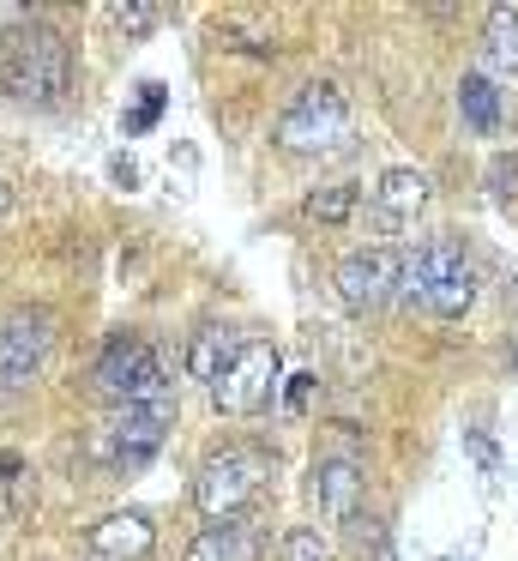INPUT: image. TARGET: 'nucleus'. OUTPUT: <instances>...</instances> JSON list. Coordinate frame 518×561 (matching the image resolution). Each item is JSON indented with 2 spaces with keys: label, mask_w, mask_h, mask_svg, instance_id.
Segmentation results:
<instances>
[{
  "label": "nucleus",
  "mask_w": 518,
  "mask_h": 561,
  "mask_svg": "<svg viewBox=\"0 0 518 561\" xmlns=\"http://www.w3.org/2000/svg\"><path fill=\"white\" fill-rule=\"evenodd\" d=\"M277 375H284V356H277V344L265 339H248L235 351V363L223 368V375L211 380V404L223 416H260L265 404H272L277 392Z\"/></svg>",
  "instance_id": "7"
},
{
  "label": "nucleus",
  "mask_w": 518,
  "mask_h": 561,
  "mask_svg": "<svg viewBox=\"0 0 518 561\" xmlns=\"http://www.w3.org/2000/svg\"><path fill=\"white\" fill-rule=\"evenodd\" d=\"M284 561H332V543L320 537V525H296L284 531Z\"/></svg>",
  "instance_id": "18"
},
{
  "label": "nucleus",
  "mask_w": 518,
  "mask_h": 561,
  "mask_svg": "<svg viewBox=\"0 0 518 561\" xmlns=\"http://www.w3.org/2000/svg\"><path fill=\"white\" fill-rule=\"evenodd\" d=\"M488 187H494L500 199H513V194H518V158H494V163H488Z\"/></svg>",
  "instance_id": "21"
},
{
  "label": "nucleus",
  "mask_w": 518,
  "mask_h": 561,
  "mask_svg": "<svg viewBox=\"0 0 518 561\" xmlns=\"http://www.w3.org/2000/svg\"><path fill=\"white\" fill-rule=\"evenodd\" d=\"M356 139V115L337 85H301L296 103L277 115V146L296 158H337Z\"/></svg>",
  "instance_id": "3"
},
{
  "label": "nucleus",
  "mask_w": 518,
  "mask_h": 561,
  "mask_svg": "<svg viewBox=\"0 0 518 561\" xmlns=\"http://www.w3.org/2000/svg\"><path fill=\"white\" fill-rule=\"evenodd\" d=\"M482 79H518V13L494 7L488 37H482Z\"/></svg>",
  "instance_id": "15"
},
{
  "label": "nucleus",
  "mask_w": 518,
  "mask_h": 561,
  "mask_svg": "<svg viewBox=\"0 0 518 561\" xmlns=\"http://www.w3.org/2000/svg\"><path fill=\"white\" fill-rule=\"evenodd\" d=\"M470 453H476V465H482V471H500V459H494V440L488 435H482V428H470Z\"/></svg>",
  "instance_id": "22"
},
{
  "label": "nucleus",
  "mask_w": 518,
  "mask_h": 561,
  "mask_svg": "<svg viewBox=\"0 0 518 561\" xmlns=\"http://www.w3.org/2000/svg\"><path fill=\"white\" fill-rule=\"evenodd\" d=\"M428 206V175L422 170H385L380 187H373V211L385 224H410L416 211Z\"/></svg>",
  "instance_id": "13"
},
{
  "label": "nucleus",
  "mask_w": 518,
  "mask_h": 561,
  "mask_svg": "<svg viewBox=\"0 0 518 561\" xmlns=\"http://www.w3.org/2000/svg\"><path fill=\"white\" fill-rule=\"evenodd\" d=\"M458 110H464V122L476 127V134H494V127H500V91H494V79L464 73V85H458Z\"/></svg>",
  "instance_id": "16"
},
{
  "label": "nucleus",
  "mask_w": 518,
  "mask_h": 561,
  "mask_svg": "<svg viewBox=\"0 0 518 561\" xmlns=\"http://www.w3.org/2000/svg\"><path fill=\"white\" fill-rule=\"evenodd\" d=\"M169 423H175V399H157V404H115L103 428H96V459L108 465L115 477H133L163 453Z\"/></svg>",
  "instance_id": "6"
},
{
  "label": "nucleus",
  "mask_w": 518,
  "mask_h": 561,
  "mask_svg": "<svg viewBox=\"0 0 518 561\" xmlns=\"http://www.w3.org/2000/svg\"><path fill=\"white\" fill-rule=\"evenodd\" d=\"M91 387L115 404H157V399H175L169 387V368L139 332H115V339L96 351V368H91Z\"/></svg>",
  "instance_id": "5"
},
{
  "label": "nucleus",
  "mask_w": 518,
  "mask_h": 561,
  "mask_svg": "<svg viewBox=\"0 0 518 561\" xmlns=\"http://www.w3.org/2000/svg\"><path fill=\"white\" fill-rule=\"evenodd\" d=\"M392 302L458 320L476 302V272H470L464 248H458L452 236H428V242L404 248V254H398V296Z\"/></svg>",
  "instance_id": "2"
},
{
  "label": "nucleus",
  "mask_w": 518,
  "mask_h": 561,
  "mask_svg": "<svg viewBox=\"0 0 518 561\" xmlns=\"http://www.w3.org/2000/svg\"><path fill=\"white\" fill-rule=\"evenodd\" d=\"M0 91L12 103L48 110L72 91V43L67 31L43 25V19H12L0 31Z\"/></svg>",
  "instance_id": "1"
},
{
  "label": "nucleus",
  "mask_w": 518,
  "mask_h": 561,
  "mask_svg": "<svg viewBox=\"0 0 518 561\" xmlns=\"http://www.w3.org/2000/svg\"><path fill=\"white\" fill-rule=\"evenodd\" d=\"M108 19H115V25L127 31V37H145V31H157L163 7H127V0H120V7H108Z\"/></svg>",
  "instance_id": "20"
},
{
  "label": "nucleus",
  "mask_w": 518,
  "mask_h": 561,
  "mask_svg": "<svg viewBox=\"0 0 518 561\" xmlns=\"http://www.w3.org/2000/svg\"><path fill=\"white\" fill-rule=\"evenodd\" d=\"M48 351H55V320L43 308H19V314L0 320V399L36 387L48 368Z\"/></svg>",
  "instance_id": "8"
},
{
  "label": "nucleus",
  "mask_w": 518,
  "mask_h": 561,
  "mask_svg": "<svg viewBox=\"0 0 518 561\" xmlns=\"http://www.w3.org/2000/svg\"><path fill=\"white\" fill-rule=\"evenodd\" d=\"M108 175H115L120 187H139V163L133 158H108Z\"/></svg>",
  "instance_id": "23"
},
{
  "label": "nucleus",
  "mask_w": 518,
  "mask_h": 561,
  "mask_svg": "<svg viewBox=\"0 0 518 561\" xmlns=\"http://www.w3.org/2000/svg\"><path fill=\"white\" fill-rule=\"evenodd\" d=\"M157 115H163V85H139V110H133L127 122H120V127H127V139L151 134V127H157Z\"/></svg>",
  "instance_id": "19"
},
{
  "label": "nucleus",
  "mask_w": 518,
  "mask_h": 561,
  "mask_svg": "<svg viewBox=\"0 0 518 561\" xmlns=\"http://www.w3.org/2000/svg\"><path fill=\"white\" fill-rule=\"evenodd\" d=\"M349 211H356V187H349V182L313 187V194H308V218H313V224H344Z\"/></svg>",
  "instance_id": "17"
},
{
  "label": "nucleus",
  "mask_w": 518,
  "mask_h": 561,
  "mask_svg": "<svg viewBox=\"0 0 518 561\" xmlns=\"http://www.w3.org/2000/svg\"><path fill=\"white\" fill-rule=\"evenodd\" d=\"M241 344H248V339H235V327H199V332H193V344H187V356H181V368L211 387V380L235 363Z\"/></svg>",
  "instance_id": "14"
},
{
  "label": "nucleus",
  "mask_w": 518,
  "mask_h": 561,
  "mask_svg": "<svg viewBox=\"0 0 518 561\" xmlns=\"http://www.w3.org/2000/svg\"><path fill=\"white\" fill-rule=\"evenodd\" d=\"M84 549L91 561H145L157 549V519L145 507H120L84 531Z\"/></svg>",
  "instance_id": "11"
},
{
  "label": "nucleus",
  "mask_w": 518,
  "mask_h": 561,
  "mask_svg": "<svg viewBox=\"0 0 518 561\" xmlns=\"http://www.w3.org/2000/svg\"><path fill=\"white\" fill-rule=\"evenodd\" d=\"M265 477H272V453L265 447H223L211 453V459L199 465V477H193V501H199L205 519H241V513L260 501Z\"/></svg>",
  "instance_id": "4"
},
{
  "label": "nucleus",
  "mask_w": 518,
  "mask_h": 561,
  "mask_svg": "<svg viewBox=\"0 0 518 561\" xmlns=\"http://www.w3.org/2000/svg\"><path fill=\"white\" fill-rule=\"evenodd\" d=\"M187 561H260V537L248 519H211L187 543Z\"/></svg>",
  "instance_id": "12"
},
{
  "label": "nucleus",
  "mask_w": 518,
  "mask_h": 561,
  "mask_svg": "<svg viewBox=\"0 0 518 561\" xmlns=\"http://www.w3.org/2000/svg\"><path fill=\"white\" fill-rule=\"evenodd\" d=\"M398 296V248H356L337 266V302L349 314H380Z\"/></svg>",
  "instance_id": "9"
},
{
  "label": "nucleus",
  "mask_w": 518,
  "mask_h": 561,
  "mask_svg": "<svg viewBox=\"0 0 518 561\" xmlns=\"http://www.w3.org/2000/svg\"><path fill=\"white\" fill-rule=\"evenodd\" d=\"M0 211H12V187L7 182H0Z\"/></svg>",
  "instance_id": "24"
},
{
  "label": "nucleus",
  "mask_w": 518,
  "mask_h": 561,
  "mask_svg": "<svg viewBox=\"0 0 518 561\" xmlns=\"http://www.w3.org/2000/svg\"><path fill=\"white\" fill-rule=\"evenodd\" d=\"M313 501L332 525H349L361 531V501H368V477H361L356 453H325L313 459Z\"/></svg>",
  "instance_id": "10"
}]
</instances>
